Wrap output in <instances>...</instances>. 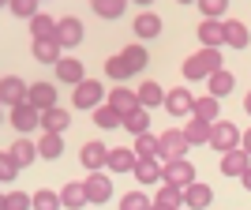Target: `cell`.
Masks as SVG:
<instances>
[{"label":"cell","instance_id":"1","mask_svg":"<svg viewBox=\"0 0 251 210\" xmlns=\"http://www.w3.org/2000/svg\"><path fill=\"white\" fill-rule=\"evenodd\" d=\"M218 68H221V49L202 45L199 52H191L188 60H184V79H210Z\"/></svg>","mask_w":251,"mask_h":210},{"label":"cell","instance_id":"2","mask_svg":"<svg viewBox=\"0 0 251 210\" xmlns=\"http://www.w3.org/2000/svg\"><path fill=\"white\" fill-rule=\"evenodd\" d=\"M188 135H184V128H165L161 135H157V158L161 161H173V158H184L188 154Z\"/></svg>","mask_w":251,"mask_h":210},{"label":"cell","instance_id":"3","mask_svg":"<svg viewBox=\"0 0 251 210\" xmlns=\"http://www.w3.org/2000/svg\"><path fill=\"white\" fill-rule=\"evenodd\" d=\"M101 98H105V86L98 83V79H83V83L72 86V105H75V109L94 113L98 105H101Z\"/></svg>","mask_w":251,"mask_h":210},{"label":"cell","instance_id":"4","mask_svg":"<svg viewBox=\"0 0 251 210\" xmlns=\"http://www.w3.org/2000/svg\"><path fill=\"white\" fill-rule=\"evenodd\" d=\"M244 143V135H240V128L232 124V120H214V131H210V147L214 150H236Z\"/></svg>","mask_w":251,"mask_h":210},{"label":"cell","instance_id":"5","mask_svg":"<svg viewBox=\"0 0 251 210\" xmlns=\"http://www.w3.org/2000/svg\"><path fill=\"white\" fill-rule=\"evenodd\" d=\"M8 124L19 131V135H26V131H34V128H42V109H34L30 102H19V105H11V113H8Z\"/></svg>","mask_w":251,"mask_h":210},{"label":"cell","instance_id":"6","mask_svg":"<svg viewBox=\"0 0 251 210\" xmlns=\"http://www.w3.org/2000/svg\"><path fill=\"white\" fill-rule=\"evenodd\" d=\"M83 19H75V15H60L56 19V42L64 45V49H75V45H83Z\"/></svg>","mask_w":251,"mask_h":210},{"label":"cell","instance_id":"7","mask_svg":"<svg viewBox=\"0 0 251 210\" xmlns=\"http://www.w3.org/2000/svg\"><path fill=\"white\" fill-rule=\"evenodd\" d=\"M161 180H169V184H180V188H188L191 180H195V165H191L188 158H173V161H165V165H161Z\"/></svg>","mask_w":251,"mask_h":210},{"label":"cell","instance_id":"8","mask_svg":"<svg viewBox=\"0 0 251 210\" xmlns=\"http://www.w3.org/2000/svg\"><path fill=\"white\" fill-rule=\"evenodd\" d=\"M191 105H195V94H191L188 86H173V90H165L169 116H191Z\"/></svg>","mask_w":251,"mask_h":210},{"label":"cell","instance_id":"9","mask_svg":"<svg viewBox=\"0 0 251 210\" xmlns=\"http://www.w3.org/2000/svg\"><path fill=\"white\" fill-rule=\"evenodd\" d=\"M26 90H30V83H23L19 75H4L0 79V105H19V102H26Z\"/></svg>","mask_w":251,"mask_h":210},{"label":"cell","instance_id":"10","mask_svg":"<svg viewBox=\"0 0 251 210\" xmlns=\"http://www.w3.org/2000/svg\"><path fill=\"white\" fill-rule=\"evenodd\" d=\"M83 184H86V199H90V203H109V199H113V177H105L101 169L90 173Z\"/></svg>","mask_w":251,"mask_h":210},{"label":"cell","instance_id":"11","mask_svg":"<svg viewBox=\"0 0 251 210\" xmlns=\"http://www.w3.org/2000/svg\"><path fill=\"white\" fill-rule=\"evenodd\" d=\"M248 169H251V154L244 147L225 150V154H221V173H225V177H236V180H240Z\"/></svg>","mask_w":251,"mask_h":210},{"label":"cell","instance_id":"12","mask_svg":"<svg viewBox=\"0 0 251 210\" xmlns=\"http://www.w3.org/2000/svg\"><path fill=\"white\" fill-rule=\"evenodd\" d=\"M105 158H109V147H105V143H98V139H90V143H83V147H79V161H83V169H90V173L105 169Z\"/></svg>","mask_w":251,"mask_h":210},{"label":"cell","instance_id":"13","mask_svg":"<svg viewBox=\"0 0 251 210\" xmlns=\"http://www.w3.org/2000/svg\"><path fill=\"white\" fill-rule=\"evenodd\" d=\"M210 203H214V188H210V184L191 180L188 188H184V207H188V210H206Z\"/></svg>","mask_w":251,"mask_h":210},{"label":"cell","instance_id":"14","mask_svg":"<svg viewBox=\"0 0 251 210\" xmlns=\"http://www.w3.org/2000/svg\"><path fill=\"white\" fill-rule=\"evenodd\" d=\"M26 102L34 105V109H52L56 105V86L52 83H45V79H38V83H30V90H26Z\"/></svg>","mask_w":251,"mask_h":210},{"label":"cell","instance_id":"15","mask_svg":"<svg viewBox=\"0 0 251 210\" xmlns=\"http://www.w3.org/2000/svg\"><path fill=\"white\" fill-rule=\"evenodd\" d=\"M135 161H139V154L131 147H113L109 158H105V169H109V173H131Z\"/></svg>","mask_w":251,"mask_h":210},{"label":"cell","instance_id":"16","mask_svg":"<svg viewBox=\"0 0 251 210\" xmlns=\"http://www.w3.org/2000/svg\"><path fill=\"white\" fill-rule=\"evenodd\" d=\"M56 79H60V83H68V86L83 83V79H86L83 60H75V56H60V60H56Z\"/></svg>","mask_w":251,"mask_h":210},{"label":"cell","instance_id":"17","mask_svg":"<svg viewBox=\"0 0 251 210\" xmlns=\"http://www.w3.org/2000/svg\"><path fill=\"white\" fill-rule=\"evenodd\" d=\"M131 30H135L143 42H147V38H157V34H161V15H157V11H150V8H143V11L135 15V23H131Z\"/></svg>","mask_w":251,"mask_h":210},{"label":"cell","instance_id":"18","mask_svg":"<svg viewBox=\"0 0 251 210\" xmlns=\"http://www.w3.org/2000/svg\"><path fill=\"white\" fill-rule=\"evenodd\" d=\"M30 52H34V60H38V64H56V60H60V52H64V45L56 42V38H34Z\"/></svg>","mask_w":251,"mask_h":210},{"label":"cell","instance_id":"19","mask_svg":"<svg viewBox=\"0 0 251 210\" xmlns=\"http://www.w3.org/2000/svg\"><path fill=\"white\" fill-rule=\"evenodd\" d=\"M199 42L210 49H221L225 45V19H202L199 23Z\"/></svg>","mask_w":251,"mask_h":210},{"label":"cell","instance_id":"20","mask_svg":"<svg viewBox=\"0 0 251 210\" xmlns=\"http://www.w3.org/2000/svg\"><path fill=\"white\" fill-rule=\"evenodd\" d=\"M131 177L139 184H161V158H139L135 169H131Z\"/></svg>","mask_w":251,"mask_h":210},{"label":"cell","instance_id":"21","mask_svg":"<svg viewBox=\"0 0 251 210\" xmlns=\"http://www.w3.org/2000/svg\"><path fill=\"white\" fill-rule=\"evenodd\" d=\"M221 98H214L206 90V94H199L195 98V105H191V116H199V120H210V124H214V120H221Z\"/></svg>","mask_w":251,"mask_h":210},{"label":"cell","instance_id":"22","mask_svg":"<svg viewBox=\"0 0 251 210\" xmlns=\"http://www.w3.org/2000/svg\"><path fill=\"white\" fill-rule=\"evenodd\" d=\"M60 199H64V207H68V210H83L86 203H90V199H86V184H83V180L64 184V188H60Z\"/></svg>","mask_w":251,"mask_h":210},{"label":"cell","instance_id":"23","mask_svg":"<svg viewBox=\"0 0 251 210\" xmlns=\"http://www.w3.org/2000/svg\"><path fill=\"white\" fill-rule=\"evenodd\" d=\"M109 105H113L120 116H127L131 109H139V90H127V86H116L109 94Z\"/></svg>","mask_w":251,"mask_h":210},{"label":"cell","instance_id":"24","mask_svg":"<svg viewBox=\"0 0 251 210\" xmlns=\"http://www.w3.org/2000/svg\"><path fill=\"white\" fill-rule=\"evenodd\" d=\"M38 154H42L45 161H56V158L64 154V131H45V135L38 139Z\"/></svg>","mask_w":251,"mask_h":210},{"label":"cell","instance_id":"25","mask_svg":"<svg viewBox=\"0 0 251 210\" xmlns=\"http://www.w3.org/2000/svg\"><path fill=\"white\" fill-rule=\"evenodd\" d=\"M206 83H210L206 90H210L214 98H225V94H232V86H236V75H232V72H225V68H218V72L210 75Z\"/></svg>","mask_w":251,"mask_h":210},{"label":"cell","instance_id":"26","mask_svg":"<svg viewBox=\"0 0 251 210\" xmlns=\"http://www.w3.org/2000/svg\"><path fill=\"white\" fill-rule=\"evenodd\" d=\"M154 203H161V207H184V188L180 184H169V180H161L157 184V195H154Z\"/></svg>","mask_w":251,"mask_h":210},{"label":"cell","instance_id":"27","mask_svg":"<svg viewBox=\"0 0 251 210\" xmlns=\"http://www.w3.org/2000/svg\"><path fill=\"white\" fill-rule=\"evenodd\" d=\"M210 131H214V124H210V120H199V116H191L188 124H184V135H188L191 147H199V143H210Z\"/></svg>","mask_w":251,"mask_h":210},{"label":"cell","instance_id":"28","mask_svg":"<svg viewBox=\"0 0 251 210\" xmlns=\"http://www.w3.org/2000/svg\"><path fill=\"white\" fill-rule=\"evenodd\" d=\"M251 34L248 26H244L240 19H225V45H232V49H248Z\"/></svg>","mask_w":251,"mask_h":210},{"label":"cell","instance_id":"29","mask_svg":"<svg viewBox=\"0 0 251 210\" xmlns=\"http://www.w3.org/2000/svg\"><path fill=\"white\" fill-rule=\"evenodd\" d=\"M68 124H72V116H68V109H60V105H52V109L42 113V131H64Z\"/></svg>","mask_w":251,"mask_h":210},{"label":"cell","instance_id":"30","mask_svg":"<svg viewBox=\"0 0 251 210\" xmlns=\"http://www.w3.org/2000/svg\"><path fill=\"white\" fill-rule=\"evenodd\" d=\"M120 56H124V60H127V68H131V75H135V72H143V68H147V64H150V52L143 49V42H135V45H124V52H120Z\"/></svg>","mask_w":251,"mask_h":210},{"label":"cell","instance_id":"31","mask_svg":"<svg viewBox=\"0 0 251 210\" xmlns=\"http://www.w3.org/2000/svg\"><path fill=\"white\" fill-rule=\"evenodd\" d=\"M139 105L143 109H154V105H165V90L154 83V79H147V83L139 86Z\"/></svg>","mask_w":251,"mask_h":210},{"label":"cell","instance_id":"32","mask_svg":"<svg viewBox=\"0 0 251 210\" xmlns=\"http://www.w3.org/2000/svg\"><path fill=\"white\" fill-rule=\"evenodd\" d=\"M8 150H11V154H15V158H19V165H23V169L30 165L34 158H42V154H38V143H30V139H26V135H19V139H15V143H11Z\"/></svg>","mask_w":251,"mask_h":210},{"label":"cell","instance_id":"33","mask_svg":"<svg viewBox=\"0 0 251 210\" xmlns=\"http://www.w3.org/2000/svg\"><path fill=\"white\" fill-rule=\"evenodd\" d=\"M94 124H98V128H124V116L116 113L109 102H101V105L94 109Z\"/></svg>","mask_w":251,"mask_h":210},{"label":"cell","instance_id":"34","mask_svg":"<svg viewBox=\"0 0 251 210\" xmlns=\"http://www.w3.org/2000/svg\"><path fill=\"white\" fill-rule=\"evenodd\" d=\"M124 128L131 131V135H143V131H150V113L139 105V109H131V113L124 116Z\"/></svg>","mask_w":251,"mask_h":210},{"label":"cell","instance_id":"35","mask_svg":"<svg viewBox=\"0 0 251 210\" xmlns=\"http://www.w3.org/2000/svg\"><path fill=\"white\" fill-rule=\"evenodd\" d=\"M30 34L34 38H56V19L45 15V11H38V15L30 19Z\"/></svg>","mask_w":251,"mask_h":210},{"label":"cell","instance_id":"36","mask_svg":"<svg viewBox=\"0 0 251 210\" xmlns=\"http://www.w3.org/2000/svg\"><path fill=\"white\" fill-rule=\"evenodd\" d=\"M90 4H94V11L101 15V19H120L131 0H90Z\"/></svg>","mask_w":251,"mask_h":210},{"label":"cell","instance_id":"37","mask_svg":"<svg viewBox=\"0 0 251 210\" xmlns=\"http://www.w3.org/2000/svg\"><path fill=\"white\" fill-rule=\"evenodd\" d=\"M64 199H60V191H52V188H42V191H34V210H60Z\"/></svg>","mask_w":251,"mask_h":210},{"label":"cell","instance_id":"38","mask_svg":"<svg viewBox=\"0 0 251 210\" xmlns=\"http://www.w3.org/2000/svg\"><path fill=\"white\" fill-rule=\"evenodd\" d=\"M105 75H109L113 83H124L127 75H131V68H127V60L116 52V56H109V60H105Z\"/></svg>","mask_w":251,"mask_h":210},{"label":"cell","instance_id":"39","mask_svg":"<svg viewBox=\"0 0 251 210\" xmlns=\"http://www.w3.org/2000/svg\"><path fill=\"white\" fill-rule=\"evenodd\" d=\"M154 199H150L147 191H127L124 199H120V210H150Z\"/></svg>","mask_w":251,"mask_h":210},{"label":"cell","instance_id":"40","mask_svg":"<svg viewBox=\"0 0 251 210\" xmlns=\"http://www.w3.org/2000/svg\"><path fill=\"white\" fill-rule=\"evenodd\" d=\"M19 158L11 154V150H0V180H15L19 177Z\"/></svg>","mask_w":251,"mask_h":210},{"label":"cell","instance_id":"41","mask_svg":"<svg viewBox=\"0 0 251 210\" xmlns=\"http://www.w3.org/2000/svg\"><path fill=\"white\" fill-rule=\"evenodd\" d=\"M202 8V19H225V11H229V0H195Z\"/></svg>","mask_w":251,"mask_h":210},{"label":"cell","instance_id":"42","mask_svg":"<svg viewBox=\"0 0 251 210\" xmlns=\"http://www.w3.org/2000/svg\"><path fill=\"white\" fill-rule=\"evenodd\" d=\"M135 150L139 158H157V135H150V131H143V135H135Z\"/></svg>","mask_w":251,"mask_h":210},{"label":"cell","instance_id":"43","mask_svg":"<svg viewBox=\"0 0 251 210\" xmlns=\"http://www.w3.org/2000/svg\"><path fill=\"white\" fill-rule=\"evenodd\" d=\"M8 11L15 15V19H26V23H30L34 15H38V0H11Z\"/></svg>","mask_w":251,"mask_h":210},{"label":"cell","instance_id":"44","mask_svg":"<svg viewBox=\"0 0 251 210\" xmlns=\"http://www.w3.org/2000/svg\"><path fill=\"white\" fill-rule=\"evenodd\" d=\"M8 210H34V195H26V191H8Z\"/></svg>","mask_w":251,"mask_h":210},{"label":"cell","instance_id":"45","mask_svg":"<svg viewBox=\"0 0 251 210\" xmlns=\"http://www.w3.org/2000/svg\"><path fill=\"white\" fill-rule=\"evenodd\" d=\"M244 150H248V154H251V128H248V131H244Z\"/></svg>","mask_w":251,"mask_h":210},{"label":"cell","instance_id":"46","mask_svg":"<svg viewBox=\"0 0 251 210\" xmlns=\"http://www.w3.org/2000/svg\"><path fill=\"white\" fill-rule=\"evenodd\" d=\"M240 184H244V188L251 191V169H248V173H244V177H240Z\"/></svg>","mask_w":251,"mask_h":210},{"label":"cell","instance_id":"47","mask_svg":"<svg viewBox=\"0 0 251 210\" xmlns=\"http://www.w3.org/2000/svg\"><path fill=\"white\" fill-rule=\"evenodd\" d=\"M244 109H248V116H251V94H248V98H244Z\"/></svg>","mask_w":251,"mask_h":210},{"label":"cell","instance_id":"48","mask_svg":"<svg viewBox=\"0 0 251 210\" xmlns=\"http://www.w3.org/2000/svg\"><path fill=\"white\" fill-rule=\"evenodd\" d=\"M131 4H139V8H147V4H154V0H131Z\"/></svg>","mask_w":251,"mask_h":210},{"label":"cell","instance_id":"49","mask_svg":"<svg viewBox=\"0 0 251 210\" xmlns=\"http://www.w3.org/2000/svg\"><path fill=\"white\" fill-rule=\"evenodd\" d=\"M0 210H8V195H0Z\"/></svg>","mask_w":251,"mask_h":210},{"label":"cell","instance_id":"50","mask_svg":"<svg viewBox=\"0 0 251 210\" xmlns=\"http://www.w3.org/2000/svg\"><path fill=\"white\" fill-rule=\"evenodd\" d=\"M150 210H173V207H161V203H154V207H150Z\"/></svg>","mask_w":251,"mask_h":210},{"label":"cell","instance_id":"51","mask_svg":"<svg viewBox=\"0 0 251 210\" xmlns=\"http://www.w3.org/2000/svg\"><path fill=\"white\" fill-rule=\"evenodd\" d=\"M8 4H11V0H0V8H8Z\"/></svg>","mask_w":251,"mask_h":210},{"label":"cell","instance_id":"52","mask_svg":"<svg viewBox=\"0 0 251 210\" xmlns=\"http://www.w3.org/2000/svg\"><path fill=\"white\" fill-rule=\"evenodd\" d=\"M0 124H4V105H0Z\"/></svg>","mask_w":251,"mask_h":210},{"label":"cell","instance_id":"53","mask_svg":"<svg viewBox=\"0 0 251 210\" xmlns=\"http://www.w3.org/2000/svg\"><path fill=\"white\" fill-rule=\"evenodd\" d=\"M176 4H195V0H176Z\"/></svg>","mask_w":251,"mask_h":210},{"label":"cell","instance_id":"54","mask_svg":"<svg viewBox=\"0 0 251 210\" xmlns=\"http://www.w3.org/2000/svg\"><path fill=\"white\" fill-rule=\"evenodd\" d=\"M176 210H180V207H176Z\"/></svg>","mask_w":251,"mask_h":210}]
</instances>
